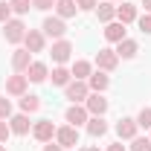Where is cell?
<instances>
[{
	"instance_id": "obj_1",
	"label": "cell",
	"mask_w": 151,
	"mask_h": 151,
	"mask_svg": "<svg viewBox=\"0 0 151 151\" xmlns=\"http://www.w3.org/2000/svg\"><path fill=\"white\" fill-rule=\"evenodd\" d=\"M23 35H26V26H23V20H6V26H3V38L9 41V44H18V41H23Z\"/></svg>"
},
{
	"instance_id": "obj_2",
	"label": "cell",
	"mask_w": 151,
	"mask_h": 151,
	"mask_svg": "<svg viewBox=\"0 0 151 151\" xmlns=\"http://www.w3.org/2000/svg\"><path fill=\"white\" fill-rule=\"evenodd\" d=\"M87 96H90V87H87V81L76 78V81H70V84H67V99H70L73 105H78V102H84Z\"/></svg>"
},
{
	"instance_id": "obj_3",
	"label": "cell",
	"mask_w": 151,
	"mask_h": 151,
	"mask_svg": "<svg viewBox=\"0 0 151 151\" xmlns=\"http://www.w3.org/2000/svg\"><path fill=\"white\" fill-rule=\"evenodd\" d=\"M55 142L61 145V148L78 145V128H73V125H64V128H58V131H55Z\"/></svg>"
},
{
	"instance_id": "obj_4",
	"label": "cell",
	"mask_w": 151,
	"mask_h": 151,
	"mask_svg": "<svg viewBox=\"0 0 151 151\" xmlns=\"http://www.w3.org/2000/svg\"><path fill=\"white\" fill-rule=\"evenodd\" d=\"M96 64H99V70L111 73L113 67L119 64V55H116V50H99V52H96Z\"/></svg>"
},
{
	"instance_id": "obj_5",
	"label": "cell",
	"mask_w": 151,
	"mask_h": 151,
	"mask_svg": "<svg viewBox=\"0 0 151 151\" xmlns=\"http://www.w3.org/2000/svg\"><path fill=\"white\" fill-rule=\"evenodd\" d=\"M84 102H87L84 108H87V113H90V116H102V113L108 111V99H105L102 93H90Z\"/></svg>"
},
{
	"instance_id": "obj_6",
	"label": "cell",
	"mask_w": 151,
	"mask_h": 151,
	"mask_svg": "<svg viewBox=\"0 0 151 151\" xmlns=\"http://www.w3.org/2000/svg\"><path fill=\"white\" fill-rule=\"evenodd\" d=\"M32 134H35L38 142H52V137H55V128H52V122H50V119H41V122H35Z\"/></svg>"
},
{
	"instance_id": "obj_7",
	"label": "cell",
	"mask_w": 151,
	"mask_h": 151,
	"mask_svg": "<svg viewBox=\"0 0 151 151\" xmlns=\"http://www.w3.org/2000/svg\"><path fill=\"white\" fill-rule=\"evenodd\" d=\"M26 76H20V73H15V76H9L6 78V93H12V96H23L26 93Z\"/></svg>"
},
{
	"instance_id": "obj_8",
	"label": "cell",
	"mask_w": 151,
	"mask_h": 151,
	"mask_svg": "<svg viewBox=\"0 0 151 151\" xmlns=\"http://www.w3.org/2000/svg\"><path fill=\"white\" fill-rule=\"evenodd\" d=\"M137 128H139L137 119H128V116L116 122V134H119V139H134V137H137Z\"/></svg>"
},
{
	"instance_id": "obj_9",
	"label": "cell",
	"mask_w": 151,
	"mask_h": 151,
	"mask_svg": "<svg viewBox=\"0 0 151 151\" xmlns=\"http://www.w3.org/2000/svg\"><path fill=\"white\" fill-rule=\"evenodd\" d=\"M23 44H26V50H29V52H44V32L29 29V32L23 35Z\"/></svg>"
},
{
	"instance_id": "obj_10",
	"label": "cell",
	"mask_w": 151,
	"mask_h": 151,
	"mask_svg": "<svg viewBox=\"0 0 151 151\" xmlns=\"http://www.w3.org/2000/svg\"><path fill=\"white\" fill-rule=\"evenodd\" d=\"M90 119V113H87V108H81V105H73V108H67V122L73 125V128H78V125H84Z\"/></svg>"
},
{
	"instance_id": "obj_11",
	"label": "cell",
	"mask_w": 151,
	"mask_h": 151,
	"mask_svg": "<svg viewBox=\"0 0 151 151\" xmlns=\"http://www.w3.org/2000/svg\"><path fill=\"white\" fill-rule=\"evenodd\" d=\"M70 55H73V44H70V41H58V44H52V61L64 64V61H70Z\"/></svg>"
},
{
	"instance_id": "obj_12",
	"label": "cell",
	"mask_w": 151,
	"mask_h": 151,
	"mask_svg": "<svg viewBox=\"0 0 151 151\" xmlns=\"http://www.w3.org/2000/svg\"><path fill=\"white\" fill-rule=\"evenodd\" d=\"M64 32H67V26H64V20H61V18H47V20H44V35L61 38Z\"/></svg>"
},
{
	"instance_id": "obj_13",
	"label": "cell",
	"mask_w": 151,
	"mask_h": 151,
	"mask_svg": "<svg viewBox=\"0 0 151 151\" xmlns=\"http://www.w3.org/2000/svg\"><path fill=\"white\" fill-rule=\"evenodd\" d=\"M105 38H108V41H113V44L125 41V23H119V20H111V23L105 26Z\"/></svg>"
},
{
	"instance_id": "obj_14",
	"label": "cell",
	"mask_w": 151,
	"mask_h": 151,
	"mask_svg": "<svg viewBox=\"0 0 151 151\" xmlns=\"http://www.w3.org/2000/svg\"><path fill=\"white\" fill-rule=\"evenodd\" d=\"M32 52L29 50H15V55H12V67H15V73H23V70H29V64H32Z\"/></svg>"
},
{
	"instance_id": "obj_15",
	"label": "cell",
	"mask_w": 151,
	"mask_h": 151,
	"mask_svg": "<svg viewBox=\"0 0 151 151\" xmlns=\"http://www.w3.org/2000/svg\"><path fill=\"white\" fill-rule=\"evenodd\" d=\"M9 128H12V134H18V137L29 134V116H26V113H18V116H9Z\"/></svg>"
},
{
	"instance_id": "obj_16",
	"label": "cell",
	"mask_w": 151,
	"mask_h": 151,
	"mask_svg": "<svg viewBox=\"0 0 151 151\" xmlns=\"http://www.w3.org/2000/svg\"><path fill=\"white\" fill-rule=\"evenodd\" d=\"M108 84H111V78L105 76V70H99V73H93L90 78H87V87H90L93 93H102V90H108Z\"/></svg>"
},
{
	"instance_id": "obj_17",
	"label": "cell",
	"mask_w": 151,
	"mask_h": 151,
	"mask_svg": "<svg viewBox=\"0 0 151 151\" xmlns=\"http://www.w3.org/2000/svg\"><path fill=\"white\" fill-rule=\"evenodd\" d=\"M26 78H29V81H44V78H47V64H44V61H32V64H29V70H26Z\"/></svg>"
},
{
	"instance_id": "obj_18",
	"label": "cell",
	"mask_w": 151,
	"mask_h": 151,
	"mask_svg": "<svg viewBox=\"0 0 151 151\" xmlns=\"http://www.w3.org/2000/svg\"><path fill=\"white\" fill-rule=\"evenodd\" d=\"M116 18H119V23H134L137 20V6H131V3L122 0V6L116 9Z\"/></svg>"
},
{
	"instance_id": "obj_19",
	"label": "cell",
	"mask_w": 151,
	"mask_h": 151,
	"mask_svg": "<svg viewBox=\"0 0 151 151\" xmlns=\"http://www.w3.org/2000/svg\"><path fill=\"white\" fill-rule=\"evenodd\" d=\"M105 131H108V122H105L102 116H90V119H87V134H90V137H102Z\"/></svg>"
},
{
	"instance_id": "obj_20",
	"label": "cell",
	"mask_w": 151,
	"mask_h": 151,
	"mask_svg": "<svg viewBox=\"0 0 151 151\" xmlns=\"http://www.w3.org/2000/svg\"><path fill=\"white\" fill-rule=\"evenodd\" d=\"M55 9H58V18L64 20V18H73L76 15V0H55Z\"/></svg>"
},
{
	"instance_id": "obj_21",
	"label": "cell",
	"mask_w": 151,
	"mask_h": 151,
	"mask_svg": "<svg viewBox=\"0 0 151 151\" xmlns=\"http://www.w3.org/2000/svg\"><path fill=\"white\" fill-rule=\"evenodd\" d=\"M116 55H119V58H134V55H137V41H131V38L119 41V47H116Z\"/></svg>"
},
{
	"instance_id": "obj_22",
	"label": "cell",
	"mask_w": 151,
	"mask_h": 151,
	"mask_svg": "<svg viewBox=\"0 0 151 151\" xmlns=\"http://www.w3.org/2000/svg\"><path fill=\"white\" fill-rule=\"evenodd\" d=\"M96 15H99L102 23H111V20L116 18V6H111V3H99V6H96Z\"/></svg>"
},
{
	"instance_id": "obj_23",
	"label": "cell",
	"mask_w": 151,
	"mask_h": 151,
	"mask_svg": "<svg viewBox=\"0 0 151 151\" xmlns=\"http://www.w3.org/2000/svg\"><path fill=\"white\" fill-rule=\"evenodd\" d=\"M38 108H41V99L32 93H23V99H20V111L23 113H35Z\"/></svg>"
},
{
	"instance_id": "obj_24",
	"label": "cell",
	"mask_w": 151,
	"mask_h": 151,
	"mask_svg": "<svg viewBox=\"0 0 151 151\" xmlns=\"http://www.w3.org/2000/svg\"><path fill=\"white\" fill-rule=\"evenodd\" d=\"M70 78H73V73H70V70H64V67H55V70H52V84L67 87V84H70Z\"/></svg>"
},
{
	"instance_id": "obj_25",
	"label": "cell",
	"mask_w": 151,
	"mask_h": 151,
	"mask_svg": "<svg viewBox=\"0 0 151 151\" xmlns=\"http://www.w3.org/2000/svg\"><path fill=\"white\" fill-rule=\"evenodd\" d=\"M73 76L81 78V81L90 78V64H87V61H76V64H73Z\"/></svg>"
},
{
	"instance_id": "obj_26",
	"label": "cell",
	"mask_w": 151,
	"mask_h": 151,
	"mask_svg": "<svg viewBox=\"0 0 151 151\" xmlns=\"http://www.w3.org/2000/svg\"><path fill=\"white\" fill-rule=\"evenodd\" d=\"M9 6H12V12H18V15H26V12L32 9V0H9Z\"/></svg>"
},
{
	"instance_id": "obj_27",
	"label": "cell",
	"mask_w": 151,
	"mask_h": 151,
	"mask_svg": "<svg viewBox=\"0 0 151 151\" xmlns=\"http://www.w3.org/2000/svg\"><path fill=\"white\" fill-rule=\"evenodd\" d=\"M137 125H139V128H151V108H142V111H139Z\"/></svg>"
},
{
	"instance_id": "obj_28",
	"label": "cell",
	"mask_w": 151,
	"mask_h": 151,
	"mask_svg": "<svg viewBox=\"0 0 151 151\" xmlns=\"http://www.w3.org/2000/svg\"><path fill=\"white\" fill-rule=\"evenodd\" d=\"M131 151H151V139H142V137H134Z\"/></svg>"
},
{
	"instance_id": "obj_29",
	"label": "cell",
	"mask_w": 151,
	"mask_h": 151,
	"mask_svg": "<svg viewBox=\"0 0 151 151\" xmlns=\"http://www.w3.org/2000/svg\"><path fill=\"white\" fill-rule=\"evenodd\" d=\"M12 116V102L6 96H0V119H9Z\"/></svg>"
},
{
	"instance_id": "obj_30",
	"label": "cell",
	"mask_w": 151,
	"mask_h": 151,
	"mask_svg": "<svg viewBox=\"0 0 151 151\" xmlns=\"http://www.w3.org/2000/svg\"><path fill=\"white\" fill-rule=\"evenodd\" d=\"M9 134H12V128L6 125V119H0V145H6V139H9Z\"/></svg>"
},
{
	"instance_id": "obj_31",
	"label": "cell",
	"mask_w": 151,
	"mask_h": 151,
	"mask_svg": "<svg viewBox=\"0 0 151 151\" xmlns=\"http://www.w3.org/2000/svg\"><path fill=\"white\" fill-rule=\"evenodd\" d=\"M9 15H12V6L0 0V23H6V20H9Z\"/></svg>"
},
{
	"instance_id": "obj_32",
	"label": "cell",
	"mask_w": 151,
	"mask_h": 151,
	"mask_svg": "<svg viewBox=\"0 0 151 151\" xmlns=\"http://www.w3.org/2000/svg\"><path fill=\"white\" fill-rule=\"evenodd\" d=\"M76 6H78L81 12H90V9H96V6H99V3H96V0H76Z\"/></svg>"
},
{
	"instance_id": "obj_33",
	"label": "cell",
	"mask_w": 151,
	"mask_h": 151,
	"mask_svg": "<svg viewBox=\"0 0 151 151\" xmlns=\"http://www.w3.org/2000/svg\"><path fill=\"white\" fill-rule=\"evenodd\" d=\"M139 29H142L145 35H151V15H142V18H139Z\"/></svg>"
},
{
	"instance_id": "obj_34",
	"label": "cell",
	"mask_w": 151,
	"mask_h": 151,
	"mask_svg": "<svg viewBox=\"0 0 151 151\" xmlns=\"http://www.w3.org/2000/svg\"><path fill=\"white\" fill-rule=\"evenodd\" d=\"M52 3H55V0H32V9H41V12H47Z\"/></svg>"
},
{
	"instance_id": "obj_35",
	"label": "cell",
	"mask_w": 151,
	"mask_h": 151,
	"mask_svg": "<svg viewBox=\"0 0 151 151\" xmlns=\"http://www.w3.org/2000/svg\"><path fill=\"white\" fill-rule=\"evenodd\" d=\"M44 151H64V148H61L58 142H55V145H52V142H47V145H44Z\"/></svg>"
},
{
	"instance_id": "obj_36",
	"label": "cell",
	"mask_w": 151,
	"mask_h": 151,
	"mask_svg": "<svg viewBox=\"0 0 151 151\" xmlns=\"http://www.w3.org/2000/svg\"><path fill=\"white\" fill-rule=\"evenodd\" d=\"M108 151H125V145H122V142H113V145H111Z\"/></svg>"
},
{
	"instance_id": "obj_37",
	"label": "cell",
	"mask_w": 151,
	"mask_h": 151,
	"mask_svg": "<svg viewBox=\"0 0 151 151\" xmlns=\"http://www.w3.org/2000/svg\"><path fill=\"white\" fill-rule=\"evenodd\" d=\"M142 6H145V12L151 15V0H142Z\"/></svg>"
},
{
	"instance_id": "obj_38",
	"label": "cell",
	"mask_w": 151,
	"mask_h": 151,
	"mask_svg": "<svg viewBox=\"0 0 151 151\" xmlns=\"http://www.w3.org/2000/svg\"><path fill=\"white\" fill-rule=\"evenodd\" d=\"M81 151H99V148H96V145H87V148H81Z\"/></svg>"
},
{
	"instance_id": "obj_39",
	"label": "cell",
	"mask_w": 151,
	"mask_h": 151,
	"mask_svg": "<svg viewBox=\"0 0 151 151\" xmlns=\"http://www.w3.org/2000/svg\"><path fill=\"white\" fill-rule=\"evenodd\" d=\"M0 151H6V148H3V145H0Z\"/></svg>"
}]
</instances>
